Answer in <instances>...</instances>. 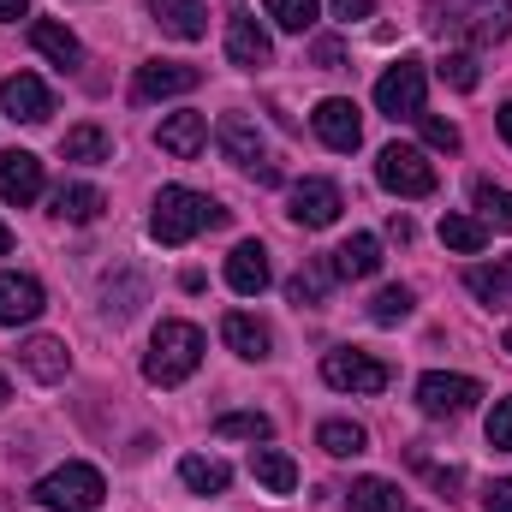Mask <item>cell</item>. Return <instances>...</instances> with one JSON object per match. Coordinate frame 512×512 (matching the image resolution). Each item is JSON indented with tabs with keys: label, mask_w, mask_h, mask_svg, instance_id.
<instances>
[{
	"label": "cell",
	"mask_w": 512,
	"mask_h": 512,
	"mask_svg": "<svg viewBox=\"0 0 512 512\" xmlns=\"http://www.w3.org/2000/svg\"><path fill=\"white\" fill-rule=\"evenodd\" d=\"M215 435H233V441H268L274 423H268L262 411H227V417L215 423Z\"/></svg>",
	"instance_id": "d6a6232c"
},
{
	"label": "cell",
	"mask_w": 512,
	"mask_h": 512,
	"mask_svg": "<svg viewBox=\"0 0 512 512\" xmlns=\"http://www.w3.org/2000/svg\"><path fill=\"white\" fill-rule=\"evenodd\" d=\"M483 512H512V477H501V483L483 489Z\"/></svg>",
	"instance_id": "ab89813d"
},
{
	"label": "cell",
	"mask_w": 512,
	"mask_h": 512,
	"mask_svg": "<svg viewBox=\"0 0 512 512\" xmlns=\"http://www.w3.org/2000/svg\"><path fill=\"white\" fill-rule=\"evenodd\" d=\"M155 143H161L173 161H197L203 143H209V120H203V114H167L161 131H155Z\"/></svg>",
	"instance_id": "e0dca14e"
},
{
	"label": "cell",
	"mask_w": 512,
	"mask_h": 512,
	"mask_svg": "<svg viewBox=\"0 0 512 512\" xmlns=\"http://www.w3.org/2000/svg\"><path fill=\"white\" fill-rule=\"evenodd\" d=\"M24 6H30V0H0V24H12V18H24Z\"/></svg>",
	"instance_id": "ee69618b"
},
{
	"label": "cell",
	"mask_w": 512,
	"mask_h": 512,
	"mask_svg": "<svg viewBox=\"0 0 512 512\" xmlns=\"http://www.w3.org/2000/svg\"><path fill=\"white\" fill-rule=\"evenodd\" d=\"M221 340H227L239 358H256V364H262V358H268V346H274V340H268V328H262L256 316H245V310H227V322H221Z\"/></svg>",
	"instance_id": "603a6c76"
},
{
	"label": "cell",
	"mask_w": 512,
	"mask_h": 512,
	"mask_svg": "<svg viewBox=\"0 0 512 512\" xmlns=\"http://www.w3.org/2000/svg\"><path fill=\"white\" fill-rule=\"evenodd\" d=\"M495 120H501V137H507V143H512V102H507V108H501V114H495Z\"/></svg>",
	"instance_id": "f6af8a7d"
},
{
	"label": "cell",
	"mask_w": 512,
	"mask_h": 512,
	"mask_svg": "<svg viewBox=\"0 0 512 512\" xmlns=\"http://www.w3.org/2000/svg\"><path fill=\"white\" fill-rule=\"evenodd\" d=\"M465 286H471V292H477V298H483V304H489V310H507V280H501V274H495V268H471V274H465Z\"/></svg>",
	"instance_id": "8d00e7d4"
},
{
	"label": "cell",
	"mask_w": 512,
	"mask_h": 512,
	"mask_svg": "<svg viewBox=\"0 0 512 512\" xmlns=\"http://www.w3.org/2000/svg\"><path fill=\"white\" fill-rule=\"evenodd\" d=\"M262 12H268L280 30H292V36H304V30L316 24V0H262Z\"/></svg>",
	"instance_id": "1f68e13d"
},
{
	"label": "cell",
	"mask_w": 512,
	"mask_h": 512,
	"mask_svg": "<svg viewBox=\"0 0 512 512\" xmlns=\"http://www.w3.org/2000/svg\"><path fill=\"white\" fill-rule=\"evenodd\" d=\"M477 399H483V382H471V376H447V370H435V376L417 382V405H423V417H459V411H471Z\"/></svg>",
	"instance_id": "30bf717a"
},
{
	"label": "cell",
	"mask_w": 512,
	"mask_h": 512,
	"mask_svg": "<svg viewBox=\"0 0 512 512\" xmlns=\"http://www.w3.org/2000/svg\"><path fill=\"white\" fill-rule=\"evenodd\" d=\"M435 72H441V84H453V90H477V84H483V72H477V54H465V48H459V54H447Z\"/></svg>",
	"instance_id": "d590c367"
},
{
	"label": "cell",
	"mask_w": 512,
	"mask_h": 512,
	"mask_svg": "<svg viewBox=\"0 0 512 512\" xmlns=\"http://www.w3.org/2000/svg\"><path fill=\"white\" fill-rule=\"evenodd\" d=\"M417 131H423V143H429V149H441V155H453V149H459V126H453V120L417 114Z\"/></svg>",
	"instance_id": "74e56055"
},
{
	"label": "cell",
	"mask_w": 512,
	"mask_h": 512,
	"mask_svg": "<svg viewBox=\"0 0 512 512\" xmlns=\"http://www.w3.org/2000/svg\"><path fill=\"white\" fill-rule=\"evenodd\" d=\"M48 310V292L36 274H0V322L18 328V322H36Z\"/></svg>",
	"instance_id": "9a60e30c"
},
{
	"label": "cell",
	"mask_w": 512,
	"mask_h": 512,
	"mask_svg": "<svg viewBox=\"0 0 512 512\" xmlns=\"http://www.w3.org/2000/svg\"><path fill=\"white\" fill-rule=\"evenodd\" d=\"M0 256H12V233H6V221H0Z\"/></svg>",
	"instance_id": "bcb514c9"
},
{
	"label": "cell",
	"mask_w": 512,
	"mask_h": 512,
	"mask_svg": "<svg viewBox=\"0 0 512 512\" xmlns=\"http://www.w3.org/2000/svg\"><path fill=\"white\" fill-rule=\"evenodd\" d=\"M501 280H507V292H512V256H507V268H501Z\"/></svg>",
	"instance_id": "c3c4849f"
},
{
	"label": "cell",
	"mask_w": 512,
	"mask_h": 512,
	"mask_svg": "<svg viewBox=\"0 0 512 512\" xmlns=\"http://www.w3.org/2000/svg\"><path fill=\"white\" fill-rule=\"evenodd\" d=\"M251 477L268 489V495H292V489H298V465H292L280 447H256L251 453Z\"/></svg>",
	"instance_id": "cb8c5ba5"
},
{
	"label": "cell",
	"mask_w": 512,
	"mask_h": 512,
	"mask_svg": "<svg viewBox=\"0 0 512 512\" xmlns=\"http://www.w3.org/2000/svg\"><path fill=\"white\" fill-rule=\"evenodd\" d=\"M149 12H155V24H161L167 36H179V42L209 36V0H149Z\"/></svg>",
	"instance_id": "2e32d148"
},
{
	"label": "cell",
	"mask_w": 512,
	"mask_h": 512,
	"mask_svg": "<svg viewBox=\"0 0 512 512\" xmlns=\"http://www.w3.org/2000/svg\"><path fill=\"white\" fill-rule=\"evenodd\" d=\"M30 42H36V54H48L54 66H84V48H78V36L66 30V24H54V18H36L30 24Z\"/></svg>",
	"instance_id": "7402d4cb"
},
{
	"label": "cell",
	"mask_w": 512,
	"mask_h": 512,
	"mask_svg": "<svg viewBox=\"0 0 512 512\" xmlns=\"http://www.w3.org/2000/svg\"><path fill=\"white\" fill-rule=\"evenodd\" d=\"M316 447L334 453V459H358V453L370 447V435H364L358 423H346V417H328V423L316 429Z\"/></svg>",
	"instance_id": "83f0119b"
},
{
	"label": "cell",
	"mask_w": 512,
	"mask_h": 512,
	"mask_svg": "<svg viewBox=\"0 0 512 512\" xmlns=\"http://www.w3.org/2000/svg\"><path fill=\"white\" fill-rule=\"evenodd\" d=\"M209 227H227V209H221L215 197H203V191H191V185H167V191L155 197V215H149V239H155V245H191V239L209 233Z\"/></svg>",
	"instance_id": "6da1fadb"
},
{
	"label": "cell",
	"mask_w": 512,
	"mask_h": 512,
	"mask_svg": "<svg viewBox=\"0 0 512 512\" xmlns=\"http://www.w3.org/2000/svg\"><path fill=\"white\" fill-rule=\"evenodd\" d=\"M328 280H334V262H304V268L286 280V298H292V304H322V298H328Z\"/></svg>",
	"instance_id": "f546056e"
},
{
	"label": "cell",
	"mask_w": 512,
	"mask_h": 512,
	"mask_svg": "<svg viewBox=\"0 0 512 512\" xmlns=\"http://www.w3.org/2000/svg\"><path fill=\"white\" fill-rule=\"evenodd\" d=\"M179 477H185L191 495H221V489L233 483V471H227L221 459H203V453H185V459H179Z\"/></svg>",
	"instance_id": "484cf974"
},
{
	"label": "cell",
	"mask_w": 512,
	"mask_h": 512,
	"mask_svg": "<svg viewBox=\"0 0 512 512\" xmlns=\"http://www.w3.org/2000/svg\"><path fill=\"white\" fill-rule=\"evenodd\" d=\"M197 364H203V328L197 322H161L149 352H143V376L155 387H179L197 376Z\"/></svg>",
	"instance_id": "3957f363"
},
{
	"label": "cell",
	"mask_w": 512,
	"mask_h": 512,
	"mask_svg": "<svg viewBox=\"0 0 512 512\" xmlns=\"http://www.w3.org/2000/svg\"><path fill=\"white\" fill-rule=\"evenodd\" d=\"M423 90H429V78H423V60H393L382 72V84H376V108H382L387 120H417L423 114Z\"/></svg>",
	"instance_id": "52a82bcc"
},
{
	"label": "cell",
	"mask_w": 512,
	"mask_h": 512,
	"mask_svg": "<svg viewBox=\"0 0 512 512\" xmlns=\"http://www.w3.org/2000/svg\"><path fill=\"white\" fill-rule=\"evenodd\" d=\"M227 60H233V66H245V72H256V66H268V60H274V42L262 36V24L245 18V12H233V24H227Z\"/></svg>",
	"instance_id": "ac0fdd59"
},
{
	"label": "cell",
	"mask_w": 512,
	"mask_h": 512,
	"mask_svg": "<svg viewBox=\"0 0 512 512\" xmlns=\"http://www.w3.org/2000/svg\"><path fill=\"white\" fill-rule=\"evenodd\" d=\"M376 179H382V191H393V197H429L435 191V167L411 143H387L382 155H376Z\"/></svg>",
	"instance_id": "8992f818"
},
{
	"label": "cell",
	"mask_w": 512,
	"mask_h": 512,
	"mask_svg": "<svg viewBox=\"0 0 512 512\" xmlns=\"http://www.w3.org/2000/svg\"><path fill=\"white\" fill-rule=\"evenodd\" d=\"M36 197H42V161H36L30 149H6V155H0V203L24 209V203H36Z\"/></svg>",
	"instance_id": "5bb4252c"
},
{
	"label": "cell",
	"mask_w": 512,
	"mask_h": 512,
	"mask_svg": "<svg viewBox=\"0 0 512 512\" xmlns=\"http://www.w3.org/2000/svg\"><path fill=\"white\" fill-rule=\"evenodd\" d=\"M30 495H36V507H48V512H96L102 495H108V483H102L96 465H60Z\"/></svg>",
	"instance_id": "277c9868"
},
{
	"label": "cell",
	"mask_w": 512,
	"mask_h": 512,
	"mask_svg": "<svg viewBox=\"0 0 512 512\" xmlns=\"http://www.w3.org/2000/svg\"><path fill=\"white\" fill-rule=\"evenodd\" d=\"M102 209H108V197H102L96 185H60V191H54V215H60V221H78V227H90Z\"/></svg>",
	"instance_id": "d4e9b609"
},
{
	"label": "cell",
	"mask_w": 512,
	"mask_h": 512,
	"mask_svg": "<svg viewBox=\"0 0 512 512\" xmlns=\"http://www.w3.org/2000/svg\"><path fill=\"white\" fill-rule=\"evenodd\" d=\"M441 245L459 256H477L489 245V227L483 221H471V215H441Z\"/></svg>",
	"instance_id": "f1b7e54d"
},
{
	"label": "cell",
	"mask_w": 512,
	"mask_h": 512,
	"mask_svg": "<svg viewBox=\"0 0 512 512\" xmlns=\"http://www.w3.org/2000/svg\"><path fill=\"white\" fill-rule=\"evenodd\" d=\"M387 233H393L399 245H411V221H405V215H393V221H387Z\"/></svg>",
	"instance_id": "7bdbcfd3"
},
{
	"label": "cell",
	"mask_w": 512,
	"mask_h": 512,
	"mask_svg": "<svg viewBox=\"0 0 512 512\" xmlns=\"http://www.w3.org/2000/svg\"><path fill=\"white\" fill-rule=\"evenodd\" d=\"M0 108H6L18 126H42V120L54 114V96H48V84H42L36 72H12V78L0 84Z\"/></svg>",
	"instance_id": "7c38bea8"
},
{
	"label": "cell",
	"mask_w": 512,
	"mask_h": 512,
	"mask_svg": "<svg viewBox=\"0 0 512 512\" xmlns=\"http://www.w3.org/2000/svg\"><path fill=\"white\" fill-rule=\"evenodd\" d=\"M411 316V292L405 286H382L376 298H370V322L376 328H393V322H405Z\"/></svg>",
	"instance_id": "836d02e7"
},
{
	"label": "cell",
	"mask_w": 512,
	"mask_h": 512,
	"mask_svg": "<svg viewBox=\"0 0 512 512\" xmlns=\"http://www.w3.org/2000/svg\"><path fill=\"white\" fill-rule=\"evenodd\" d=\"M477 209H483V227H501V233H512V191H501V185H477Z\"/></svg>",
	"instance_id": "e575fe53"
},
{
	"label": "cell",
	"mask_w": 512,
	"mask_h": 512,
	"mask_svg": "<svg viewBox=\"0 0 512 512\" xmlns=\"http://www.w3.org/2000/svg\"><path fill=\"white\" fill-rule=\"evenodd\" d=\"M60 155H66V161L96 167V161H108V155H114V143H108V131H102V126H72L66 137H60Z\"/></svg>",
	"instance_id": "4316f807"
},
{
	"label": "cell",
	"mask_w": 512,
	"mask_h": 512,
	"mask_svg": "<svg viewBox=\"0 0 512 512\" xmlns=\"http://www.w3.org/2000/svg\"><path fill=\"white\" fill-rule=\"evenodd\" d=\"M227 286H233L239 298H256V292L268 286V251H262L256 239L233 245V256H227Z\"/></svg>",
	"instance_id": "ffe728a7"
},
{
	"label": "cell",
	"mask_w": 512,
	"mask_h": 512,
	"mask_svg": "<svg viewBox=\"0 0 512 512\" xmlns=\"http://www.w3.org/2000/svg\"><path fill=\"white\" fill-rule=\"evenodd\" d=\"M316 137L328 143V149H340V155H352L358 143H364V120H358V102H346V96H328V102H316Z\"/></svg>",
	"instance_id": "4fadbf2b"
},
{
	"label": "cell",
	"mask_w": 512,
	"mask_h": 512,
	"mask_svg": "<svg viewBox=\"0 0 512 512\" xmlns=\"http://www.w3.org/2000/svg\"><path fill=\"white\" fill-rule=\"evenodd\" d=\"M215 137H221L227 161H233V167H245L256 185H280V167L268 161V149H262V126H256L251 114H221Z\"/></svg>",
	"instance_id": "5b68a950"
},
{
	"label": "cell",
	"mask_w": 512,
	"mask_h": 512,
	"mask_svg": "<svg viewBox=\"0 0 512 512\" xmlns=\"http://www.w3.org/2000/svg\"><path fill=\"white\" fill-rule=\"evenodd\" d=\"M6 399H12V382H6V376H0V405H6Z\"/></svg>",
	"instance_id": "7dc6e473"
},
{
	"label": "cell",
	"mask_w": 512,
	"mask_h": 512,
	"mask_svg": "<svg viewBox=\"0 0 512 512\" xmlns=\"http://www.w3.org/2000/svg\"><path fill=\"white\" fill-rule=\"evenodd\" d=\"M322 382L340 387V393H382V387L393 382V370H387L382 358H370V352L340 346V352H328V358H322Z\"/></svg>",
	"instance_id": "ba28073f"
},
{
	"label": "cell",
	"mask_w": 512,
	"mask_h": 512,
	"mask_svg": "<svg viewBox=\"0 0 512 512\" xmlns=\"http://www.w3.org/2000/svg\"><path fill=\"white\" fill-rule=\"evenodd\" d=\"M489 447L512 453V399H495V411H489Z\"/></svg>",
	"instance_id": "f35d334b"
},
{
	"label": "cell",
	"mask_w": 512,
	"mask_h": 512,
	"mask_svg": "<svg viewBox=\"0 0 512 512\" xmlns=\"http://www.w3.org/2000/svg\"><path fill=\"white\" fill-rule=\"evenodd\" d=\"M310 60H316V66H322V72H334V66H340V60H346V48H340V42H334V36H322V42H316V48H310Z\"/></svg>",
	"instance_id": "60d3db41"
},
{
	"label": "cell",
	"mask_w": 512,
	"mask_h": 512,
	"mask_svg": "<svg viewBox=\"0 0 512 512\" xmlns=\"http://www.w3.org/2000/svg\"><path fill=\"white\" fill-rule=\"evenodd\" d=\"M507 352H512V328H507Z\"/></svg>",
	"instance_id": "681fc988"
},
{
	"label": "cell",
	"mask_w": 512,
	"mask_h": 512,
	"mask_svg": "<svg viewBox=\"0 0 512 512\" xmlns=\"http://www.w3.org/2000/svg\"><path fill=\"white\" fill-rule=\"evenodd\" d=\"M376 12V0H334V18L340 24H358V18H370Z\"/></svg>",
	"instance_id": "b9f144b4"
},
{
	"label": "cell",
	"mask_w": 512,
	"mask_h": 512,
	"mask_svg": "<svg viewBox=\"0 0 512 512\" xmlns=\"http://www.w3.org/2000/svg\"><path fill=\"white\" fill-rule=\"evenodd\" d=\"M197 84H203L197 66H185V60H149V66H137L131 96L137 102H167V96H191Z\"/></svg>",
	"instance_id": "8fae6325"
},
{
	"label": "cell",
	"mask_w": 512,
	"mask_h": 512,
	"mask_svg": "<svg viewBox=\"0 0 512 512\" xmlns=\"http://www.w3.org/2000/svg\"><path fill=\"white\" fill-rule=\"evenodd\" d=\"M382 268V239L376 233H352L340 251H334V274L340 280H370Z\"/></svg>",
	"instance_id": "44dd1931"
},
{
	"label": "cell",
	"mask_w": 512,
	"mask_h": 512,
	"mask_svg": "<svg viewBox=\"0 0 512 512\" xmlns=\"http://www.w3.org/2000/svg\"><path fill=\"white\" fill-rule=\"evenodd\" d=\"M346 507L352 512H399V489L387 477H358L352 495H346Z\"/></svg>",
	"instance_id": "4dcf8cb0"
},
{
	"label": "cell",
	"mask_w": 512,
	"mask_h": 512,
	"mask_svg": "<svg viewBox=\"0 0 512 512\" xmlns=\"http://www.w3.org/2000/svg\"><path fill=\"white\" fill-rule=\"evenodd\" d=\"M340 209H346V197H340V185H334V179H298V185H292V197H286V215H292L298 227H310V233L334 227V221H340Z\"/></svg>",
	"instance_id": "9c48e42d"
},
{
	"label": "cell",
	"mask_w": 512,
	"mask_h": 512,
	"mask_svg": "<svg viewBox=\"0 0 512 512\" xmlns=\"http://www.w3.org/2000/svg\"><path fill=\"white\" fill-rule=\"evenodd\" d=\"M18 364H24L36 382H66V370H72V352H66V340H48V334H36V340H24V346H18Z\"/></svg>",
	"instance_id": "d6986e66"
},
{
	"label": "cell",
	"mask_w": 512,
	"mask_h": 512,
	"mask_svg": "<svg viewBox=\"0 0 512 512\" xmlns=\"http://www.w3.org/2000/svg\"><path fill=\"white\" fill-rule=\"evenodd\" d=\"M423 24L447 42H501L512 36V0H429Z\"/></svg>",
	"instance_id": "7a4b0ae2"
}]
</instances>
